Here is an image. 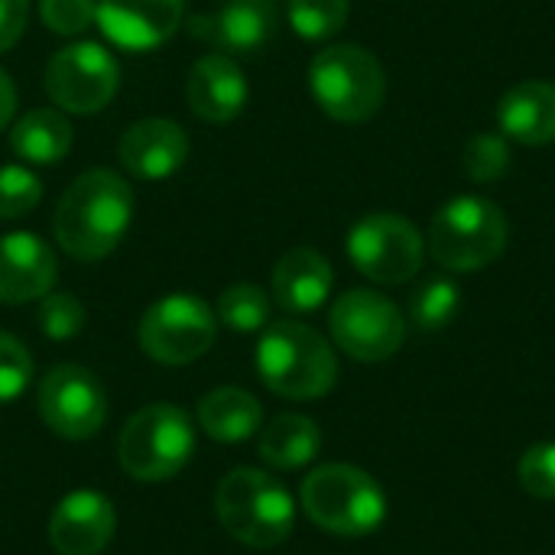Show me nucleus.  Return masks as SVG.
I'll use <instances>...</instances> for the list:
<instances>
[{
  "label": "nucleus",
  "instance_id": "20",
  "mask_svg": "<svg viewBox=\"0 0 555 555\" xmlns=\"http://www.w3.org/2000/svg\"><path fill=\"white\" fill-rule=\"evenodd\" d=\"M498 127L507 140L524 146L555 143V85L553 81H517L498 101Z\"/></svg>",
  "mask_w": 555,
  "mask_h": 555
},
{
  "label": "nucleus",
  "instance_id": "29",
  "mask_svg": "<svg viewBox=\"0 0 555 555\" xmlns=\"http://www.w3.org/2000/svg\"><path fill=\"white\" fill-rule=\"evenodd\" d=\"M42 198V182L26 166H0V221L29 215Z\"/></svg>",
  "mask_w": 555,
  "mask_h": 555
},
{
  "label": "nucleus",
  "instance_id": "19",
  "mask_svg": "<svg viewBox=\"0 0 555 555\" xmlns=\"http://www.w3.org/2000/svg\"><path fill=\"white\" fill-rule=\"evenodd\" d=\"M335 286L332 263L312 247H293L273 267V299L293 315H306L325 306Z\"/></svg>",
  "mask_w": 555,
  "mask_h": 555
},
{
  "label": "nucleus",
  "instance_id": "30",
  "mask_svg": "<svg viewBox=\"0 0 555 555\" xmlns=\"http://www.w3.org/2000/svg\"><path fill=\"white\" fill-rule=\"evenodd\" d=\"M33 380V358L26 345L0 328V406L20 400Z\"/></svg>",
  "mask_w": 555,
  "mask_h": 555
},
{
  "label": "nucleus",
  "instance_id": "11",
  "mask_svg": "<svg viewBox=\"0 0 555 555\" xmlns=\"http://www.w3.org/2000/svg\"><path fill=\"white\" fill-rule=\"evenodd\" d=\"M120 85V65L101 42H72L46 65V94L65 114H98Z\"/></svg>",
  "mask_w": 555,
  "mask_h": 555
},
{
  "label": "nucleus",
  "instance_id": "6",
  "mask_svg": "<svg viewBox=\"0 0 555 555\" xmlns=\"http://www.w3.org/2000/svg\"><path fill=\"white\" fill-rule=\"evenodd\" d=\"M309 91L315 104L341 124L371 120L387 98V72L374 52L354 42L325 46L309 65Z\"/></svg>",
  "mask_w": 555,
  "mask_h": 555
},
{
  "label": "nucleus",
  "instance_id": "22",
  "mask_svg": "<svg viewBox=\"0 0 555 555\" xmlns=\"http://www.w3.org/2000/svg\"><path fill=\"white\" fill-rule=\"evenodd\" d=\"M75 140V130L59 107H33L26 111L13 130H10V146L20 159L33 166H55L68 156Z\"/></svg>",
  "mask_w": 555,
  "mask_h": 555
},
{
  "label": "nucleus",
  "instance_id": "18",
  "mask_svg": "<svg viewBox=\"0 0 555 555\" xmlns=\"http://www.w3.org/2000/svg\"><path fill=\"white\" fill-rule=\"evenodd\" d=\"M250 98L237 59L224 52L202 55L185 78V101L205 124H231Z\"/></svg>",
  "mask_w": 555,
  "mask_h": 555
},
{
  "label": "nucleus",
  "instance_id": "13",
  "mask_svg": "<svg viewBox=\"0 0 555 555\" xmlns=\"http://www.w3.org/2000/svg\"><path fill=\"white\" fill-rule=\"evenodd\" d=\"M185 20V0H98V29L124 52L169 42Z\"/></svg>",
  "mask_w": 555,
  "mask_h": 555
},
{
  "label": "nucleus",
  "instance_id": "25",
  "mask_svg": "<svg viewBox=\"0 0 555 555\" xmlns=\"http://www.w3.org/2000/svg\"><path fill=\"white\" fill-rule=\"evenodd\" d=\"M215 315L231 332H241V335L260 332L270 322V296L254 283H234L218 296Z\"/></svg>",
  "mask_w": 555,
  "mask_h": 555
},
{
  "label": "nucleus",
  "instance_id": "23",
  "mask_svg": "<svg viewBox=\"0 0 555 555\" xmlns=\"http://www.w3.org/2000/svg\"><path fill=\"white\" fill-rule=\"evenodd\" d=\"M322 449V429L315 420L299 416V413H286L276 416L257 442V452L267 465L280 468V472H296L306 468L309 462H315Z\"/></svg>",
  "mask_w": 555,
  "mask_h": 555
},
{
  "label": "nucleus",
  "instance_id": "12",
  "mask_svg": "<svg viewBox=\"0 0 555 555\" xmlns=\"http://www.w3.org/2000/svg\"><path fill=\"white\" fill-rule=\"evenodd\" d=\"M36 403L42 423L68 442L98 436L107 420V393L101 380L81 364L52 367L39 384Z\"/></svg>",
  "mask_w": 555,
  "mask_h": 555
},
{
  "label": "nucleus",
  "instance_id": "15",
  "mask_svg": "<svg viewBox=\"0 0 555 555\" xmlns=\"http://www.w3.org/2000/svg\"><path fill=\"white\" fill-rule=\"evenodd\" d=\"M114 533L117 514L101 491H72L49 517V543L59 555H101Z\"/></svg>",
  "mask_w": 555,
  "mask_h": 555
},
{
  "label": "nucleus",
  "instance_id": "16",
  "mask_svg": "<svg viewBox=\"0 0 555 555\" xmlns=\"http://www.w3.org/2000/svg\"><path fill=\"white\" fill-rule=\"evenodd\" d=\"M120 166L140 182H163L189 159V133L169 117H143L130 124L117 143Z\"/></svg>",
  "mask_w": 555,
  "mask_h": 555
},
{
  "label": "nucleus",
  "instance_id": "32",
  "mask_svg": "<svg viewBox=\"0 0 555 555\" xmlns=\"http://www.w3.org/2000/svg\"><path fill=\"white\" fill-rule=\"evenodd\" d=\"M520 488L537 501H555V442H540L524 452Z\"/></svg>",
  "mask_w": 555,
  "mask_h": 555
},
{
  "label": "nucleus",
  "instance_id": "14",
  "mask_svg": "<svg viewBox=\"0 0 555 555\" xmlns=\"http://www.w3.org/2000/svg\"><path fill=\"white\" fill-rule=\"evenodd\" d=\"M280 26L276 0H224L211 16H195L192 33L231 59L260 55Z\"/></svg>",
  "mask_w": 555,
  "mask_h": 555
},
{
  "label": "nucleus",
  "instance_id": "31",
  "mask_svg": "<svg viewBox=\"0 0 555 555\" xmlns=\"http://www.w3.org/2000/svg\"><path fill=\"white\" fill-rule=\"evenodd\" d=\"M39 16L55 36H78L94 26L98 0H39Z\"/></svg>",
  "mask_w": 555,
  "mask_h": 555
},
{
  "label": "nucleus",
  "instance_id": "24",
  "mask_svg": "<svg viewBox=\"0 0 555 555\" xmlns=\"http://www.w3.org/2000/svg\"><path fill=\"white\" fill-rule=\"evenodd\" d=\"M459 309H462V289L455 280H446V276L423 280L410 296V319L423 332H439L452 325Z\"/></svg>",
  "mask_w": 555,
  "mask_h": 555
},
{
  "label": "nucleus",
  "instance_id": "7",
  "mask_svg": "<svg viewBox=\"0 0 555 555\" xmlns=\"http://www.w3.org/2000/svg\"><path fill=\"white\" fill-rule=\"evenodd\" d=\"M511 241L507 215L481 195L446 202L429 224V254L442 270L475 273L491 267Z\"/></svg>",
  "mask_w": 555,
  "mask_h": 555
},
{
  "label": "nucleus",
  "instance_id": "17",
  "mask_svg": "<svg viewBox=\"0 0 555 555\" xmlns=\"http://www.w3.org/2000/svg\"><path fill=\"white\" fill-rule=\"evenodd\" d=\"M59 263L52 247L33 231L0 234V302L23 306L52 293Z\"/></svg>",
  "mask_w": 555,
  "mask_h": 555
},
{
  "label": "nucleus",
  "instance_id": "2",
  "mask_svg": "<svg viewBox=\"0 0 555 555\" xmlns=\"http://www.w3.org/2000/svg\"><path fill=\"white\" fill-rule=\"evenodd\" d=\"M254 364L263 387L286 400H319L338 384V358L325 335L293 319L263 328Z\"/></svg>",
  "mask_w": 555,
  "mask_h": 555
},
{
  "label": "nucleus",
  "instance_id": "4",
  "mask_svg": "<svg viewBox=\"0 0 555 555\" xmlns=\"http://www.w3.org/2000/svg\"><path fill=\"white\" fill-rule=\"evenodd\" d=\"M299 504L306 517L332 537H371L387 520L384 488L354 465H322L302 488Z\"/></svg>",
  "mask_w": 555,
  "mask_h": 555
},
{
  "label": "nucleus",
  "instance_id": "5",
  "mask_svg": "<svg viewBox=\"0 0 555 555\" xmlns=\"http://www.w3.org/2000/svg\"><path fill=\"white\" fill-rule=\"evenodd\" d=\"M195 455L192 416L176 403H150L137 410L117 439L124 475L140 485H163L176 478Z\"/></svg>",
  "mask_w": 555,
  "mask_h": 555
},
{
  "label": "nucleus",
  "instance_id": "26",
  "mask_svg": "<svg viewBox=\"0 0 555 555\" xmlns=\"http://www.w3.org/2000/svg\"><path fill=\"white\" fill-rule=\"evenodd\" d=\"M351 0H286V16L296 36L309 42L332 39L348 23Z\"/></svg>",
  "mask_w": 555,
  "mask_h": 555
},
{
  "label": "nucleus",
  "instance_id": "1",
  "mask_svg": "<svg viewBox=\"0 0 555 555\" xmlns=\"http://www.w3.org/2000/svg\"><path fill=\"white\" fill-rule=\"evenodd\" d=\"M133 221V189L114 169L81 172L55 208V244L81 263H98L124 241Z\"/></svg>",
  "mask_w": 555,
  "mask_h": 555
},
{
  "label": "nucleus",
  "instance_id": "33",
  "mask_svg": "<svg viewBox=\"0 0 555 555\" xmlns=\"http://www.w3.org/2000/svg\"><path fill=\"white\" fill-rule=\"evenodd\" d=\"M29 0H0V52L13 49L26 33Z\"/></svg>",
  "mask_w": 555,
  "mask_h": 555
},
{
  "label": "nucleus",
  "instance_id": "34",
  "mask_svg": "<svg viewBox=\"0 0 555 555\" xmlns=\"http://www.w3.org/2000/svg\"><path fill=\"white\" fill-rule=\"evenodd\" d=\"M16 114V88H13V78L0 68V130L13 120Z\"/></svg>",
  "mask_w": 555,
  "mask_h": 555
},
{
  "label": "nucleus",
  "instance_id": "21",
  "mask_svg": "<svg viewBox=\"0 0 555 555\" xmlns=\"http://www.w3.org/2000/svg\"><path fill=\"white\" fill-rule=\"evenodd\" d=\"M263 406L254 393L241 387H218L202 397L198 403V429L215 442H244L260 433Z\"/></svg>",
  "mask_w": 555,
  "mask_h": 555
},
{
  "label": "nucleus",
  "instance_id": "10",
  "mask_svg": "<svg viewBox=\"0 0 555 555\" xmlns=\"http://www.w3.org/2000/svg\"><path fill=\"white\" fill-rule=\"evenodd\" d=\"M335 345L364 364L393 358L406 341V322L393 299L377 289H348L328 312Z\"/></svg>",
  "mask_w": 555,
  "mask_h": 555
},
{
  "label": "nucleus",
  "instance_id": "27",
  "mask_svg": "<svg viewBox=\"0 0 555 555\" xmlns=\"http://www.w3.org/2000/svg\"><path fill=\"white\" fill-rule=\"evenodd\" d=\"M462 163H465V172L472 182H498L511 172V146H507V137L501 133H475L468 143H465V153H462Z\"/></svg>",
  "mask_w": 555,
  "mask_h": 555
},
{
  "label": "nucleus",
  "instance_id": "8",
  "mask_svg": "<svg viewBox=\"0 0 555 555\" xmlns=\"http://www.w3.org/2000/svg\"><path fill=\"white\" fill-rule=\"evenodd\" d=\"M137 335L150 361L182 367L211 351L218 338V315L192 293H169L143 312Z\"/></svg>",
  "mask_w": 555,
  "mask_h": 555
},
{
  "label": "nucleus",
  "instance_id": "9",
  "mask_svg": "<svg viewBox=\"0 0 555 555\" xmlns=\"http://www.w3.org/2000/svg\"><path fill=\"white\" fill-rule=\"evenodd\" d=\"M345 247L354 270L380 286L410 283L423 270V257H426V241L420 228L403 215H390V211L361 218L348 231Z\"/></svg>",
  "mask_w": 555,
  "mask_h": 555
},
{
  "label": "nucleus",
  "instance_id": "28",
  "mask_svg": "<svg viewBox=\"0 0 555 555\" xmlns=\"http://www.w3.org/2000/svg\"><path fill=\"white\" fill-rule=\"evenodd\" d=\"M39 332L49 341H68L85 328V306L72 296V293H46L39 299V312H36Z\"/></svg>",
  "mask_w": 555,
  "mask_h": 555
},
{
  "label": "nucleus",
  "instance_id": "3",
  "mask_svg": "<svg viewBox=\"0 0 555 555\" xmlns=\"http://www.w3.org/2000/svg\"><path fill=\"white\" fill-rule=\"evenodd\" d=\"M215 514L224 533L250 550H273L296 527L293 494L260 468H234L215 491Z\"/></svg>",
  "mask_w": 555,
  "mask_h": 555
}]
</instances>
